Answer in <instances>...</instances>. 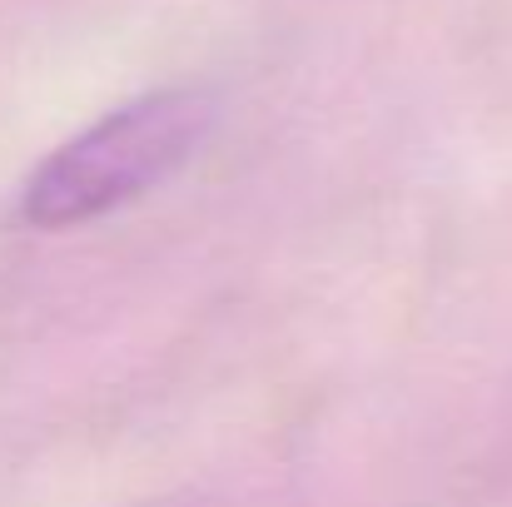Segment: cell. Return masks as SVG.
<instances>
[{
  "label": "cell",
  "instance_id": "cell-1",
  "mask_svg": "<svg viewBox=\"0 0 512 507\" xmlns=\"http://www.w3.org/2000/svg\"><path fill=\"white\" fill-rule=\"evenodd\" d=\"M209 120L214 105L204 90H150L105 110L25 174L15 219L30 229H75L145 199L194 160Z\"/></svg>",
  "mask_w": 512,
  "mask_h": 507
}]
</instances>
